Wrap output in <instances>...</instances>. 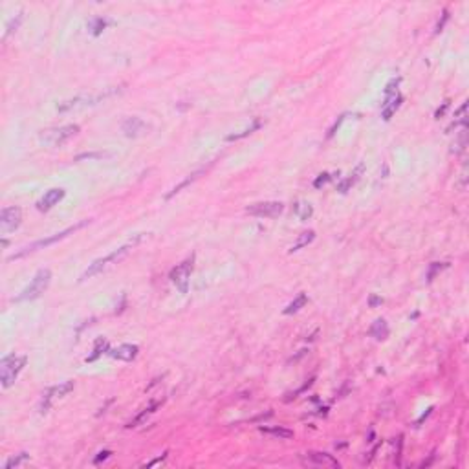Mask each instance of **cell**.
I'll use <instances>...</instances> for the list:
<instances>
[{
  "instance_id": "6da1fadb",
  "label": "cell",
  "mask_w": 469,
  "mask_h": 469,
  "mask_svg": "<svg viewBox=\"0 0 469 469\" xmlns=\"http://www.w3.org/2000/svg\"><path fill=\"white\" fill-rule=\"evenodd\" d=\"M138 240H140V238H138ZM138 240H134V242L125 244V246L117 247V249H114V251H112V253H108L106 257L97 258V260H94V262H92L90 266L86 267V272L81 275V281H86V279L94 277V275H97V273H101L103 270H106V267L110 266V264H117V262H119V260H121L123 257H126V255H128V251H130L132 247H134V244H136Z\"/></svg>"
},
{
  "instance_id": "7a4b0ae2",
  "label": "cell",
  "mask_w": 469,
  "mask_h": 469,
  "mask_svg": "<svg viewBox=\"0 0 469 469\" xmlns=\"http://www.w3.org/2000/svg\"><path fill=\"white\" fill-rule=\"evenodd\" d=\"M28 358L26 356H15V354H10L6 356L2 361H0V379H2V387L8 388L15 383L17 376L22 372Z\"/></svg>"
},
{
  "instance_id": "3957f363",
  "label": "cell",
  "mask_w": 469,
  "mask_h": 469,
  "mask_svg": "<svg viewBox=\"0 0 469 469\" xmlns=\"http://www.w3.org/2000/svg\"><path fill=\"white\" fill-rule=\"evenodd\" d=\"M121 88H110V90L101 92V94H96V96H77L74 99H68V101H62L57 105V110L59 112H68V110H77V108H85V106L97 105V103L105 101L106 97L116 96L119 94Z\"/></svg>"
},
{
  "instance_id": "277c9868",
  "label": "cell",
  "mask_w": 469,
  "mask_h": 469,
  "mask_svg": "<svg viewBox=\"0 0 469 469\" xmlns=\"http://www.w3.org/2000/svg\"><path fill=\"white\" fill-rule=\"evenodd\" d=\"M79 132V125H62V126H53L48 130H42L39 140L41 143L48 147H61L66 143L70 138H74Z\"/></svg>"
},
{
  "instance_id": "5b68a950",
  "label": "cell",
  "mask_w": 469,
  "mask_h": 469,
  "mask_svg": "<svg viewBox=\"0 0 469 469\" xmlns=\"http://www.w3.org/2000/svg\"><path fill=\"white\" fill-rule=\"evenodd\" d=\"M51 281V272L50 270H39L35 273V277L31 279V283L22 290V293L17 297V301H33V299L41 297L44 290L50 286Z\"/></svg>"
},
{
  "instance_id": "8992f818",
  "label": "cell",
  "mask_w": 469,
  "mask_h": 469,
  "mask_svg": "<svg viewBox=\"0 0 469 469\" xmlns=\"http://www.w3.org/2000/svg\"><path fill=\"white\" fill-rule=\"evenodd\" d=\"M86 220L85 222H81V224H77V226H74V227H68V229H64V231H61V233H55V235H51V237H48V238H42V240H37V242H33V244H30L28 247H24L21 253H17V255H13V257H10V260H13V258H21V257H24V255H28V253H33V251H37V249H41V247H48V246H51V244H55V242H59V240H62L64 237H68L70 233H76L77 229H81V227H85L86 226Z\"/></svg>"
},
{
  "instance_id": "52a82bcc",
  "label": "cell",
  "mask_w": 469,
  "mask_h": 469,
  "mask_svg": "<svg viewBox=\"0 0 469 469\" xmlns=\"http://www.w3.org/2000/svg\"><path fill=\"white\" fill-rule=\"evenodd\" d=\"M192 267H194V257L185 258L183 262H180L176 267L171 270V281L172 284H176V288L182 293H187V286H189V279H191Z\"/></svg>"
},
{
  "instance_id": "ba28073f",
  "label": "cell",
  "mask_w": 469,
  "mask_h": 469,
  "mask_svg": "<svg viewBox=\"0 0 469 469\" xmlns=\"http://www.w3.org/2000/svg\"><path fill=\"white\" fill-rule=\"evenodd\" d=\"M246 211L258 218H275L284 211V206L281 202H258L251 204Z\"/></svg>"
},
{
  "instance_id": "9c48e42d",
  "label": "cell",
  "mask_w": 469,
  "mask_h": 469,
  "mask_svg": "<svg viewBox=\"0 0 469 469\" xmlns=\"http://www.w3.org/2000/svg\"><path fill=\"white\" fill-rule=\"evenodd\" d=\"M22 222V211L19 207H6L0 213V231L8 235V233L15 231Z\"/></svg>"
},
{
  "instance_id": "30bf717a",
  "label": "cell",
  "mask_w": 469,
  "mask_h": 469,
  "mask_svg": "<svg viewBox=\"0 0 469 469\" xmlns=\"http://www.w3.org/2000/svg\"><path fill=\"white\" fill-rule=\"evenodd\" d=\"M72 390H74V381H64V383H61V385H57V387L50 388V390L46 392L44 399H42V404H41V413L44 414L46 411L50 409L51 401H53L55 398H64L66 394L72 392Z\"/></svg>"
},
{
  "instance_id": "8fae6325",
  "label": "cell",
  "mask_w": 469,
  "mask_h": 469,
  "mask_svg": "<svg viewBox=\"0 0 469 469\" xmlns=\"http://www.w3.org/2000/svg\"><path fill=\"white\" fill-rule=\"evenodd\" d=\"M121 130L126 138H138L147 130V123L143 121L142 117H136V116L126 117L121 125Z\"/></svg>"
},
{
  "instance_id": "7c38bea8",
  "label": "cell",
  "mask_w": 469,
  "mask_h": 469,
  "mask_svg": "<svg viewBox=\"0 0 469 469\" xmlns=\"http://www.w3.org/2000/svg\"><path fill=\"white\" fill-rule=\"evenodd\" d=\"M64 194H66L64 189H50V191L46 192L44 196L39 200L37 207H39L41 211H48V209H51L53 206H57V204L61 202L62 198H64Z\"/></svg>"
},
{
  "instance_id": "4fadbf2b",
  "label": "cell",
  "mask_w": 469,
  "mask_h": 469,
  "mask_svg": "<svg viewBox=\"0 0 469 469\" xmlns=\"http://www.w3.org/2000/svg\"><path fill=\"white\" fill-rule=\"evenodd\" d=\"M162 404H163V399H154V401H151V404L147 405L145 409H142V413L140 414H136V418H132L128 424H126V427L128 429H132V427H138V425H142L143 422H145L151 414H154L158 411V409L162 407Z\"/></svg>"
},
{
  "instance_id": "5bb4252c",
  "label": "cell",
  "mask_w": 469,
  "mask_h": 469,
  "mask_svg": "<svg viewBox=\"0 0 469 469\" xmlns=\"http://www.w3.org/2000/svg\"><path fill=\"white\" fill-rule=\"evenodd\" d=\"M138 345H119L117 348L110 350V356L114 359H119V361H132V359L138 356Z\"/></svg>"
},
{
  "instance_id": "9a60e30c",
  "label": "cell",
  "mask_w": 469,
  "mask_h": 469,
  "mask_svg": "<svg viewBox=\"0 0 469 469\" xmlns=\"http://www.w3.org/2000/svg\"><path fill=\"white\" fill-rule=\"evenodd\" d=\"M401 101H404V97L399 96L398 92L396 94H390V96H387V99H385L383 103V110H381V114H383V119H390L392 117V114L399 108V105H401Z\"/></svg>"
},
{
  "instance_id": "2e32d148",
  "label": "cell",
  "mask_w": 469,
  "mask_h": 469,
  "mask_svg": "<svg viewBox=\"0 0 469 469\" xmlns=\"http://www.w3.org/2000/svg\"><path fill=\"white\" fill-rule=\"evenodd\" d=\"M308 460L317 465H326V467H339V462L328 453H308Z\"/></svg>"
},
{
  "instance_id": "e0dca14e",
  "label": "cell",
  "mask_w": 469,
  "mask_h": 469,
  "mask_svg": "<svg viewBox=\"0 0 469 469\" xmlns=\"http://www.w3.org/2000/svg\"><path fill=\"white\" fill-rule=\"evenodd\" d=\"M363 171H365V165H363V163H359V165L356 167V171H354L348 178H345L343 182L339 183V185H338V191H339V192H347L348 189H350V187H352L354 183H356V182L359 180V178H361Z\"/></svg>"
},
{
  "instance_id": "ac0fdd59",
  "label": "cell",
  "mask_w": 469,
  "mask_h": 469,
  "mask_svg": "<svg viewBox=\"0 0 469 469\" xmlns=\"http://www.w3.org/2000/svg\"><path fill=\"white\" fill-rule=\"evenodd\" d=\"M368 333H370L372 338H376V339H387V336H388L387 321H385V319H378V321H374V324L370 326Z\"/></svg>"
},
{
  "instance_id": "d6986e66",
  "label": "cell",
  "mask_w": 469,
  "mask_h": 469,
  "mask_svg": "<svg viewBox=\"0 0 469 469\" xmlns=\"http://www.w3.org/2000/svg\"><path fill=\"white\" fill-rule=\"evenodd\" d=\"M260 431H262L264 434H272V436H275V438H279V440L293 438V431L284 429V427H260Z\"/></svg>"
},
{
  "instance_id": "ffe728a7",
  "label": "cell",
  "mask_w": 469,
  "mask_h": 469,
  "mask_svg": "<svg viewBox=\"0 0 469 469\" xmlns=\"http://www.w3.org/2000/svg\"><path fill=\"white\" fill-rule=\"evenodd\" d=\"M306 303H308L306 293H299V295H297V299H295V301H292V303L288 304V306L283 310V313H284V315H292V313L299 312V310H301V308H303Z\"/></svg>"
},
{
  "instance_id": "44dd1931",
  "label": "cell",
  "mask_w": 469,
  "mask_h": 469,
  "mask_svg": "<svg viewBox=\"0 0 469 469\" xmlns=\"http://www.w3.org/2000/svg\"><path fill=\"white\" fill-rule=\"evenodd\" d=\"M313 238H315V233H313V231H304V233H301V235H299V238H297V242H295L292 247H290V253H295V251H299L301 247L308 246V244L312 242Z\"/></svg>"
},
{
  "instance_id": "7402d4cb",
  "label": "cell",
  "mask_w": 469,
  "mask_h": 469,
  "mask_svg": "<svg viewBox=\"0 0 469 469\" xmlns=\"http://www.w3.org/2000/svg\"><path fill=\"white\" fill-rule=\"evenodd\" d=\"M260 125H262V123H260V119H255V121H253L251 125L247 126V128H244L242 132H237V134H229V136H227V142H235V140H242V138L249 136V134H251V132H255V130H257V128H260Z\"/></svg>"
},
{
  "instance_id": "603a6c76",
  "label": "cell",
  "mask_w": 469,
  "mask_h": 469,
  "mask_svg": "<svg viewBox=\"0 0 469 469\" xmlns=\"http://www.w3.org/2000/svg\"><path fill=\"white\" fill-rule=\"evenodd\" d=\"M295 215H297V217L304 222V220H308V218L313 215V209H312V206H310V204L301 202V204H297V206H295Z\"/></svg>"
},
{
  "instance_id": "cb8c5ba5",
  "label": "cell",
  "mask_w": 469,
  "mask_h": 469,
  "mask_svg": "<svg viewBox=\"0 0 469 469\" xmlns=\"http://www.w3.org/2000/svg\"><path fill=\"white\" fill-rule=\"evenodd\" d=\"M105 350H108V343H106L103 338H99L96 341V345H94V354H92V356H88V358H86V361H96V359L99 358V356H101Z\"/></svg>"
},
{
  "instance_id": "d4e9b609",
  "label": "cell",
  "mask_w": 469,
  "mask_h": 469,
  "mask_svg": "<svg viewBox=\"0 0 469 469\" xmlns=\"http://www.w3.org/2000/svg\"><path fill=\"white\" fill-rule=\"evenodd\" d=\"M28 458H30V454H28V453H21V454H17V456H11V458L4 464V469L17 467V465H21L22 462H26Z\"/></svg>"
},
{
  "instance_id": "484cf974",
  "label": "cell",
  "mask_w": 469,
  "mask_h": 469,
  "mask_svg": "<svg viewBox=\"0 0 469 469\" xmlns=\"http://www.w3.org/2000/svg\"><path fill=\"white\" fill-rule=\"evenodd\" d=\"M202 172H204V171H198V172H194V174H191V176L187 178V180H183V182L180 183V185H176V187H174V189H172V191L169 192V194H167V198L174 196V194H176V192H180V189H183V187H185V185H189V183H191V182H194V180H196V178L200 176V174H202Z\"/></svg>"
},
{
  "instance_id": "4316f807",
  "label": "cell",
  "mask_w": 469,
  "mask_h": 469,
  "mask_svg": "<svg viewBox=\"0 0 469 469\" xmlns=\"http://www.w3.org/2000/svg\"><path fill=\"white\" fill-rule=\"evenodd\" d=\"M106 24H108V21H106V19H101V17H99V19H96V21H92L90 22L92 33H94V35H99V33L105 30Z\"/></svg>"
},
{
  "instance_id": "83f0119b",
  "label": "cell",
  "mask_w": 469,
  "mask_h": 469,
  "mask_svg": "<svg viewBox=\"0 0 469 469\" xmlns=\"http://www.w3.org/2000/svg\"><path fill=\"white\" fill-rule=\"evenodd\" d=\"M22 22V13H19V15L15 17V19H11V22L8 24V28H6V33L4 37H10L13 31H17V28H19V24Z\"/></svg>"
},
{
  "instance_id": "f1b7e54d",
  "label": "cell",
  "mask_w": 469,
  "mask_h": 469,
  "mask_svg": "<svg viewBox=\"0 0 469 469\" xmlns=\"http://www.w3.org/2000/svg\"><path fill=\"white\" fill-rule=\"evenodd\" d=\"M398 85H399V77H398V79H392V81L387 85V88H385V94H387V96H390V94H396V88H398Z\"/></svg>"
},
{
  "instance_id": "f546056e",
  "label": "cell",
  "mask_w": 469,
  "mask_h": 469,
  "mask_svg": "<svg viewBox=\"0 0 469 469\" xmlns=\"http://www.w3.org/2000/svg\"><path fill=\"white\" fill-rule=\"evenodd\" d=\"M330 180H332V176H330L328 172H324V174H321V176H319L317 180L313 182V187H321V185H324V183L330 182Z\"/></svg>"
},
{
  "instance_id": "4dcf8cb0",
  "label": "cell",
  "mask_w": 469,
  "mask_h": 469,
  "mask_svg": "<svg viewBox=\"0 0 469 469\" xmlns=\"http://www.w3.org/2000/svg\"><path fill=\"white\" fill-rule=\"evenodd\" d=\"M110 454H112V451H101V453H99V456H97V458L94 460V464H99L101 460H106L108 456H110Z\"/></svg>"
},
{
  "instance_id": "1f68e13d",
  "label": "cell",
  "mask_w": 469,
  "mask_h": 469,
  "mask_svg": "<svg viewBox=\"0 0 469 469\" xmlns=\"http://www.w3.org/2000/svg\"><path fill=\"white\" fill-rule=\"evenodd\" d=\"M105 154H81V156H77V160H83V158H103Z\"/></svg>"
},
{
  "instance_id": "d6a6232c",
  "label": "cell",
  "mask_w": 469,
  "mask_h": 469,
  "mask_svg": "<svg viewBox=\"0 0 469 469\" xmlns=\"http://www.w3.org/2000/svg\"><path fill=\"white\" fill-rule=\"evenodd\" d=\"M165 456H167V454H163V456H160V458H156V460H152V462H149L147 465L151 467V465H154V464H160V462H163V460H165Z\"/></svg>"
},
{
  "instance_id": "836d02e7",
  "label": "cell",
  "mask_w": 469,
  "mask_h": 469,
  "mask_svg": "<svg viewBox=\"0 0 469 469\" xmlns=\"http://www.w3.org/2000/svg\"><path fill=\"white\" fill-rule=\"evenodd\" d=\"M378 303H381V299H372V301H370V304H378Z\"/></svg>"
}]
</instances>
